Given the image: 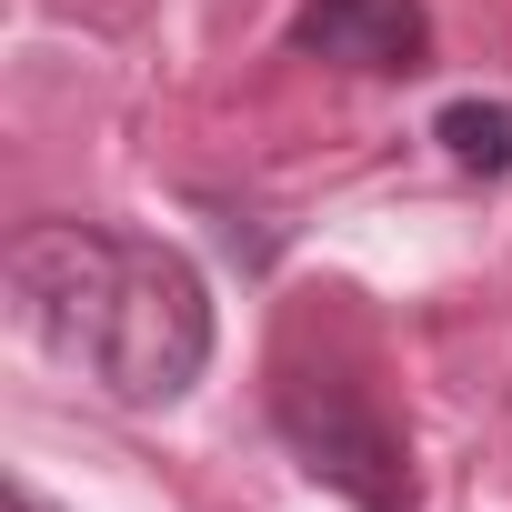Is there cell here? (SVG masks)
<instances>
[{"instance_id":"6da1fadb","label":"cell","mask_w":512,"mask_h":512,"mask_svg":"<svg viewBox=\"0 0 512 512\" xmlns=\"http://www.w3.org/2000/svg\"><path fill=\"white\" fill-rule=\"evenodd\" d=\"M21 322L91 372L111 402H181L211 362V292L171 241H131L101 221H41L11 241Z\"/></svg>"},{"instance_id":"7a4b0ae2","label":"cell","mask_w":512,"mask_h":512,"mask_svg":"<svg viewBox=\"0 0 512 512\" xmlns=\"http://www.w3.org/2000/svg\"><path fill=\"white\" fill-rule=\"evenodd\" d=\"M272 422H282V442L302 452V472L332 482L342 502H362V512H412V502H422L412 442H402V422L382 412V392H372V372H362L352 342L292 332L282 362H272Z\"/></svg>"},{"instance_id":"3957f363","label":"cell","mask_w":512,"mask_h":512,"mask_svg":"<svg viewBox=\"0 0 512 512\" xmlns=\"http://www.w3.org/2000/svg\"><path fill=\"white\" fill-rule=\"evenodd\" d=\"M292 51L332 61V71H362V81H412L432 61V11L422 0H302Z\"/></svg>"},{"instance_id":"277c9868","label":"cell","mask_w":512,"mask_h":512,"mask_svg":"<svg viewBox=\"0 0 512 512\" xmlns=\"http://www.w3.org/2000/svg\"><path fill=\"white\" fill-rule=\"evenodd\" d=\"M442 151L462 171H512V101H452L442 111Z\"/></svg>"},{"instance_id":"5b68a950","label":"cell","mask_w":512,"mask_h":512,"mask_svg":"<svg viewBox=\"0 0 512 512\" xmlns=\"http://www.w3.org/2000/svg\"><path fill=\"white\" fill-rule=\"evenodd\" d=\"M11 512H51V502H41V492H11Z\"/></svg>"}]
</instances>
